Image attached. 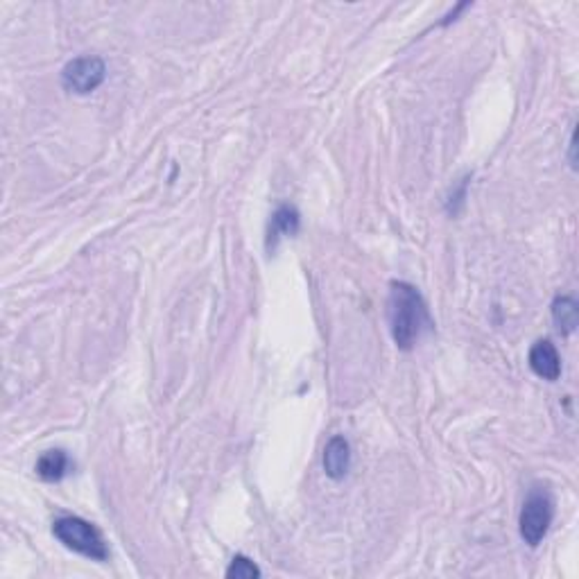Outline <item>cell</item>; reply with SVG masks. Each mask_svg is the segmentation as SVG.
Returning a JSON list of instances; mask_svg holds the SVG:
<instances>
[{
  "label": "cell",
  "instance_id": "6da1fadb",
  "mask_svg": "<svg viewBox=\"0 0 579 579\" xmlns=\"http://www.w3.org/2000/svg\"><path fill=\"white\" fill-rule=\"evenodd\" d=\"M387 317L394 342L403 351L414 349V345L432 326L428 306L421 294H419V290L403 281H394L389 285Z\"/></svg>",
  "mask_w": 579,
  "mask_h": 579
},
{
  "label": "cell",
  "instance_id": "7a4b0ae2",
  "mask_svg": "<svg viewBox=\"0 0 579 579\" xmlns=\"http://www.w3.org/2000/svg\"><path fill=\"white\" fill-rule=\"evenodd\" d=\"M53 534L68 550L77 552L81 557H89L93 561L109 559V548L102 539L100 530L93 523L84 521L80 516H62L53 523Z\"/></svg>",
  "mask_w": 579,
  "mask_h": 579
},
{
  "label": "cell",
  "instance_id": "3957f363",
  "mask_svg": "<svg viewBox=\"0 0 579 579\" xmlns=\"http://www.w3.org/2000/svg\"><path fill=\"white\" fill-rule=\"evenodd\" d=\"M555 518V498L548 487H534L527 493L521 509V536L530 548H536L546 539Z\"/></svg>",
  "mask_w": 579,
  "mask_h": 579
},
{
  "label": "cell",
  "instance_id": "277c9868",
  "mask_svg": "<svg viewBox=\"0 0 579 579\" xmlns=\"http://www.w3.org/2000/svg\"><path fill=\"white\" fill-rule=\"evenodd\" d=\"M106 77V66L100 57H77L68 62L62 71V84L66 91L77 96H89L96 91Z\"/></svg>",
  "mask_w": 579,
  "mask_h": 579
},
{
  "label": "cell",
  "instance_id": "5b68a950",
  "mask_svg": "<svg viewBox=\"0 0 579 579\" xmlns=\"http://www.w3.org/2000/svg\"><path fill=\"white\" fill-rule=\"evenodd\" d=\"M530 367L539 379L557 380L561 376V358L555 345L548 340L536 342L530 351Z\"/></svg>",
  "mask_w": 579,
  "mask_h": 579
},
{
  "label": "cell",
  "instance_id": "8992f818",
  "mask_svg": "<svg viewBox=\"0 0 579 579\" xmlns=\"http://www.w3.org/2000/svg\"><path fill=\"white\" fill-rule=\"evenodd\" d=\"M351 469V446L345 437H333L324 448V471L330 480H345Z\"/></svg>",
  "mask_w": 579,
  "mask_h": 579
},
{
  "label": "cell",
  "instance_id": "52a82bcc",
  "mask_svg": "<svg viewBox=\"0 0 579 579\" xmlns=\"http://www.w3.org/2000/svg\"><path fill=\"white\" fill-rule=\"evenodd\" d=\"M299 231V213L293 206H278L277 213L272 216L269 222V234H268V247H277L278 240L283 235H294Z\"/></svg>",
  "mask_w": 579,
  "mask_h": 579
},
{
  "label": "cell",
  "instance_id": "ba28073f",
  "mask_svg": "<svg viewBox=\"0 0 579 579\" xmlns=\"http://www.w3.org/2000/svg\"><path fill=\"white\" fill-rule=\"evenodd\" d=\"M71 460L64 450H46L37 460V475L46 482H59L68 473Z\"/></svg>",
  "mask_w": 579,
  "mask_h": 579
},
{
  "label": "cell",
  "instance_id": "9c48e42d",
  "mask_svg": "<svg viewBox=\"0 0 579 579\" xmlns=\"http://www.w3.org/2000/svg\"><path fill=\"white\" fill-rule=\"evenodd\" d=\"M552 319H555L557 328L564 336H570L577 328L579 321V306L573 297H557L552 303Z\"/></svg>",
  "mask_w": 579,
  "mask_h": 579
},
{
  "label": "cell",
  "instance_id": "30bf717a",
  "mask_svg": "<svg viewBox=\"0 0 579 579\" xmlns=\"http://www.w3.org/2000/svg\"><path fill=\"white\" fill-rule=\"evenodd\" d=\"M226 577L229 579H254V577H260V568L251 559L238 555V557H234L231 566L226 568Z\"/></svg>",
  "mask_w": 579,
  "mask_h": 579
}]
</instances>
